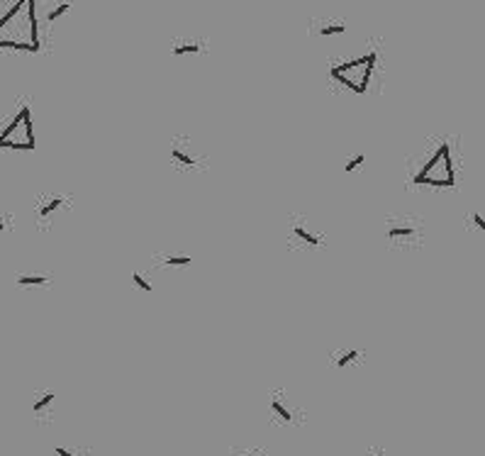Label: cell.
<instances>
[{"label": "cell", "instance_id": "22", "mask_svg": "<svg viewBox=\"0 0 485 456\" xmlns=\"http://www.w3.org/2000/svg\"><path fill=\"white\" fill-rule=\"evenodd\" d=\"M12 225H15L12 215H10V213H3V210H0V234H8V232H10Z\"/></svg>", "mask_w": 485, "mask_h": 456}, {"label": "cell", "instance_id": "14", "mask_svg": "<svg viewBox=\"0 0 485 456\" xmlns=\"http://www.w3.org/2000/svg\"><path fill=\"white\" fill-rule=\"evenodd\" d=\"M312 32L317 37H339L346 32V22L344 20H315Z\"/></svg>", "mask_w": 485, "mask_h": 456}, {"label": "cell", "instance_id": "3", "mask_svg": "<svg viewBox=\"0 0 485 456\" xmlns=\"http://www.w3.org/2000/svg\"><path fill=\"white\" fill-rule=\"evenodd\" d=\"M380 64V46L371 44V49L361 56L346 61H334L329 67V81L342 86L346 93L354 96H366L373 83V73L378 71Z\"/></svg>", "mask_w": 485, "mask_h": 456}, {"label": "cell", "instance_id": "6", "mask_svg": "<svg viewBox=\"0 0 485 456\" xmlns=\"http://www.w3.org/2000/svg\"><path fill=\"white\" fill-rule=\"evenodd\" d=\"M285 242L293 252H315L327 244V234L310 215L290 213L285 218Z\"/></svg>", "mask_w": 485, "mask_h": 456}, {"label": "cell", "instance_id": "12", "mask_svg": "<svg viewBox=\"0 0 485 456\" xmlns=\"http://www.w3.org/2000/svg\"><path fill=\"white\" fill-rule=\"evenodd\" d=\"M207 49L205 40H197V37H178L171 42V54L173 56H197Z\"/></svg>", "mask_w": 485, "mask_h": 456}, {"label": "cell", "instance_id": "10", "mask_svg": "<svg viewBox=\"0 0 485 456\" xmlns=\"http://www.w3.org/2000/svg\"><path fill=\"white\" fill-rule=\"evenodd\" d=\"M366 364V351L356 347H334L327 354V366L334 371H351Z\"/></svg>", "mask_w": 485, "mask_h": 456}, {"label": "cell", "instance_id": "8", "mask_svg": "<svg viewBox=\"0 0 485 456\" xmlns=\"http://www.w3.org/2000/svg\"><path fill=\"white\" fill-rule=\"evenodd\" d=\"M168 161H171V166L178 168V171L195 173V171H205L207 168V154L193 142V137L178 134V137H173L171 144H168Z\"/></svg>", "mask_w": 485, "mask_h": 456}, {"label": "cell", "instance_id": "7", "mask_svg": "<svg viewBox=\"0 0 485 456\" xmlns=\"http://www.w3.org/2000/svg\"><path fill=\"white\" fill-rule=\"evenodd\" d=\"M73 210V198L69 193L61 191H46L42 195L35 198V208H32V215H35V225L39 229H54L56 222L66 218V215Z\"/></svg>", "mask_w": 485, "mask_h": 456}, {"label": "cell", "instance_id": "4", "mask_svg": "<svg viewBox=\"0 0 485 456\" xmlns=\"http://www.w3.org/2000/svg\"><path fill=\"white\" fill-rule=\"evenodd\" d=\"M37 147L32 107L27 100H15L3 120H0V149L12 152H32Z\"/></svg>", "mask_w": 485, "mask_h": 456}, {"label": "cell", "instance_id": "15", "mask_svg": "<svg viewBox=\"0 0 485 456\" xmlns=\"http://www.w3.org/2000/svg\"><path fill=\"white\" fill-rule=\"evenodd\" d=\"M159 266H191L193 264V256L186 252H161L154 256Z\"/></svg>", "mask_w": 485, "mask_h": 456}, {"label": "cell", "instance_id": "19", "mask_svg": "<svg viewBox=\"0 0 485 456\" xmlns=\"http://www.w3.org/2000/svg\"><path fill=\"white\" fill-rule=\"evenodd\" d=\"M132 286H136V288L147 295L154 293V283H149V279L142 274V271H134V274H132Z\"/></svg>", "mask_w": 485, "mask_h": 456}, {"label": "cell", "instance_id": "16", "mask_svg": "<svg viewBox=\"0 0 485 456\" xmlns=\"http://www.w3.org/2000/svg\"><path fill=\"white\" fill-rule=\"evenodd\" d=\"M51 456H93V449L83 444H59L54 446Z\"/></svg>", "mask_w": 485, "mask_h": 456}, {"label": "cell", "instance_id": "11", "mask_svg": "<svg viewBox=\"0 0 485 456\" xmlns=\"http://www.w3.org/2000/svg\"><path fill=\"white\" fill-rule=\"evenodd\" d=\"M32 417L39 425H49L56 417V393L51 388H39L32 396Z\"/></svg>", "mask_w": 485, "mask_h": 456}, {"label": "cell", "instance_id": "17", "mask_svg": "<svg viewBox=\"0 0 485 456\" xmlns=\"http://www.w3.org/2000/svg\"><path fill=\"white\" fill-rule=\"evenodd\" d=\"M69 10H71V0H59V3H54V6L46 10V17H44L46 25H54V22L61 20Z\"/></svg>", "mask_w": 485, "mask_h": 456}, {"label": "cell", "instance_id": "5", "mask_svg": "<svg viewBox=\"0 0 485 456\" xmlns=\"http://www.w3.org/2000/svg\"><path fill=\"white\" fill-rule=\"evenodd\" d=\"M383 239L390 252H417L425 247L427 227L420 215L393 213L383 220Z\"/></svg>", "mask_w": 485, "mask_h": 456}, {"label": "cell", "instance_id": "18", "mask_svg": "<svg viewBox=\"0 0 485 456\" xmlns=\"http://www.w3.org/2000/svg\"><path fill=\"white\" fill-rule=\"evenodd\" d=\"M466 229H473L475 234H483V232H485L483 215H480V210H478V208H473L468 215H466Z\"/></svg>", "mask_w": 485, "mask_h": 456}, {"label": "cell", "instance_id": "1", "mask_svg": "<svg viewBox=\"0 0 485 456\" xmlns=\"http://www.w3.org/2000/svg\"><path fill=\"white\" fill-rule=\"evenodd\" d=\"M461 166V152L456 137L436 134L425 139L407 159V181L420 188H456Z\"/></svg>", "mask_w": 485, "mask_h": 456}, {"label": "cell", "instance_id": "13", "mask_svg": "<svg viewBox=\"0 0 485 456\" xmlns=\"http://www.w3.org/2000/svg\"><path fill=\"white\" fill-rule=\"evenodd\" d=\"M54 283V276L44 271H20L15 274V286L20 288H49Z\"/></svg>", "mask_w": 485, "mask_h": 456}, {"label": "cell", "instance_id": "9", "mask_svg": "<svg viewBox=\"0 0 485 456\" xmlns=\"http://www.w3.org/2000/svg\"><path fill=\"white\" fill-rule=\"evenodd\" d=\"M268 420L279 427H300L305 422V410L285 388H273L268 393Z\"/></svg>", "mask_w": 485, "mask_h": 456}, {"label": "cell", "instance_id": "23", "mask_svg": "<svg viewBox=\"0 0 485 456\" xmlns=\"http://www.w3.org/2000/svg\"><path fill=\"white\" fill-rule=\"evenodd\" d=\"M364 456H390V451L385 446H369Z\"/></svg>", "mask_w": 485, "mask_h": 456}, {"label": "cell", "instance_id": "2", "mask_svg": "<svg viewBox=\"0 0 485 456\" xmlns=\"http://www.w3.org/2000/svg\"><path fill=\"white\" fill-rule=\"evenodd\" d=\"M0 49L35 51L42 49L37 0H8L0 10Z\"/></svg>", "mask_w": 485, "mask_h": 456}, {"label": "cell", "instance_id": "21", "mask_svg": "<svg viewBox=\"0 0 485 456\" xmlns=\"http://www.w3.org/2000/svg\"><path fill=\"white\" fill-rule=\"evenodd\" d=\"M229 456H268V454L263 449H258V446H234L229 451Z\"/></svg>", "mask_w": 485, "mask_h": 456}, {"label": "cell", "instance_id": "20", "mask_svg": "<svg viewBox=\"0 0 485 456\" xmlns=\"http://www.w3.org/2000/svg\"><path fill=\"white\" fill-rule=\"evenodd\" d=\"M364 161H366V154L364 152H356L354 157H349L346 161H344V171H346V173L356 171V168L364 166Z\"/></svg>", "mask_w": 485, "mask_h": 456}]
</instances>
